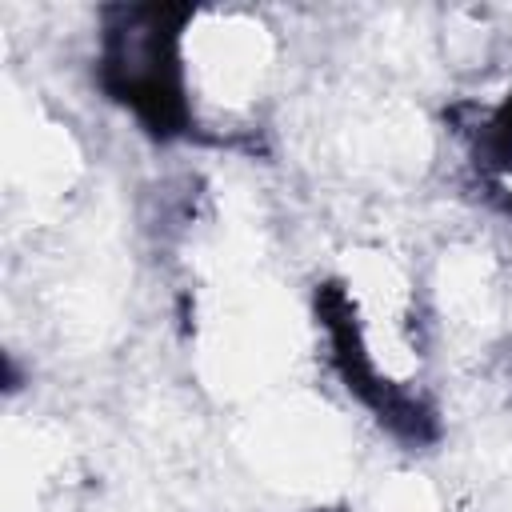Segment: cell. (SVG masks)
Segmentation results:
<instances>
[{"label":"cell","mask_w":512,"mask_h":512,"mask_svg":"<svg viewBox=\"0 0 512 512\" xmlns=\"http://www.w3.org/2000/svg\"><path fill=\"white\" fill-rule=\"evenodd\" d=\"M196 8L184 4H128L108 8L96 52V80L140 128L152 136L192 132L188 28Z\"/></svg>","instance_id":"cell-1"}]
</instances>
